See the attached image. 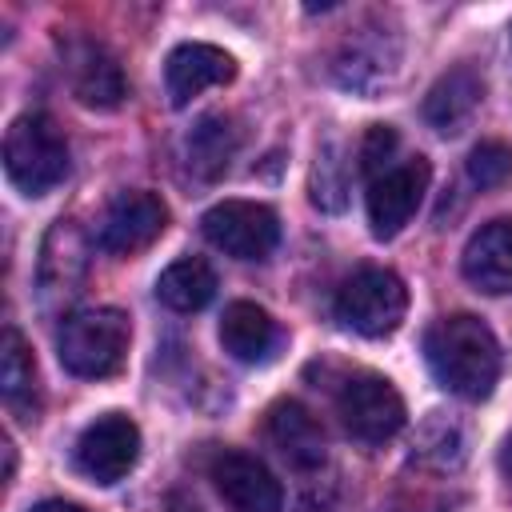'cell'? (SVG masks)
Returning a JSON list of instances; mask_svg holds the SVG:
<instances>
[{
	"label": "cell",
	"mask_w": 512,
	"mask_h": 512,
	"mask_svg": "<svg viewBox=\"0 0 512 512\" xmlns=\"http://www.w3.org/2000/svg\"><path fill=\"white\" fill-rule=\"evenodd\" d=\"M236 148H240V132H236L232 116H224V112H204V116L192 124L188 140H184L188 172H192L196 180L212 184V180H220V176L228 172Z\"/></svg>",
	"instance_id": "ac0fdd59"
},
{
	"label": "cell",
	"mask_w": 512,
	"mask_h": 512,
	"mask_svg": "<svg viewBox=\"0 0 512 512\" xmlns=\"http://www.w3.org/2000/svg\"><path fill=\"white\" fill-rule=\"evenodd\" d=\"M132 340V324L120 308H84L64 316L56 332V356L60 368L80 380H104L124 368Z\"/></svg>",
	"instance_id": "7a4b0ae2"
},
{
	"label": "cell",
	"mask_w": 512,
	"mask_h": 512,
	"mask_svg": "<svg viewBox=\"0 0 512 512\" xmlns=\"http://www.w3.org/2000/svg\"><path fill=\"white\" fill-rule=\"evenodd\" d=\"M200 232L224 256L260 264L280 244V216L260 200H220L200 216Z\"/></svg>",
	"instance_id": "8992f818"
},
{
	"label": "cell",
	"mask_w": 512,
	"mask_h": 512,
	"mask_svg": "<svg viewBox=\"0 0 512 512\" xmlns=\"http://www.w3.org/2000/svg\"><path fill=\"white\" fill-rule=\"evenodd\" d=\"M336 412H340V424L348 428V436H356L360 444H384L408 420L404 396L376 372L348 376L336 388Z\"/></svg>",
	"instance_id": "52a82bcc"
},
{
	"label": "cell",
	"mask_w": 512,
	"mask_h": 512,
	"mask_svg": "<svg viewBox=\"0 0 512 512\" xmlns=\"http://www.w3.org/2000/svg\"><path fill=\"white\" fill-rule=\"evenodd\" d=\"M332 312L348 332L380 340V336H392L404 324L408 288L392 268H356L336 288Z\"/></svg>",
	"instance_id": "277c9868"
},
{
	"label": "cell",
	"mask_w": 512,
	"mask_h": 512,
	"mask_svg": "<svg viewBox=\"0 0 512 512\" xmlns=\"http://www.w3.org/2000/svg\"><path fill=\"white\" fill-rule=\"evenodd\" d=\"M460 272L472 288L488 296L512 292V220H488L472 232L460 256Z\"/></svg>",
	"instance_id": "2e32d148"
},
{
	"label": "cell",
	"mask_w": 512,
	"mask_h": 512,
	"mask_svg": "<svg viewBox=\"0 0 512 512\" xmlns=\"http://www.w3.org/2000/svg\"><path fill=\"white\" fill-rule=\"evenodd\" d=\"M12 472H16V448H12V440L4 436V480H12Z\"/></svg>",
	"instance_id": "83f0119b"
},
{
	"label": "cell",
	"mask_w": 512,
	"mask_h": 512,
	"mask_svg": "<svg viewBox=\"0 0 512 512\" xmlns=\"http://www.w3.org/2000/svg\"><path fill=\"white\" fill-rule=\"evenodd\" d=\"M220 344L240 364H264L280 348V328L260 304L232 300L224 308V316H220Z\"/></svg>",
	"instance_id": "e0dca14e"
},
{
	"label": "cell",
	"mask_w": 512,
	"mask_h": 512,
	"mask_svg": "<svg viewBox=\"0 0 512 512\" xmlns=\"http://www.w3.org/2000/svg\"><path fill=\"white\" fill-rule=\"evenodd\" d=\"M416 460L428 464V468H456L464 460V428L444 416V412H432V420L420 424V436H416Z\"/></svg>",
	"instance_id": "603a6c76"
},
{
	"label": "cell",
	"mask_w": 512,
	"mask_h": 512,
	"mask_svg": "<svg viewBox=\"0 0 512 512\" xmlns=\"http://www.w3.org/2000/svg\"><path fill=\"white\" fill-rule=\"evenodd\" d=\"M88 256L92 240L76 220H56L44 240H40V260H36V304L40 312L56 316L64 312L88 280Z\"/></svg>",
	"instance_id": "5b68a950"
},
{
	"label": "cell",
	"mask_w": 512,
	"mask_h": 512,
	"mask_svg": "<svg viewBox=\"0 0 512 512\" xmlns=\"http://www.w3.org/2000/svg\"><path fill=\"white\" fill-rule=\"evenodd\" d=\"M264 436L276 448V456L296 472H316L328 456L320 420L300 400H276L264 420Z\"/></svg>",
	"instance_id": "5bb4252c"
},
{
	"label": "cell",
	"mask_w": 512,
	"mask_h": 512,
	"mask_svg": "<svg viewBox=\"0 0 512 512\" xmlns=\"http://www.w3.org/2000/svg\"><path fill=\"white\" fill-rule=\"evenodd\" d=\"M4 172L16 192L48 196L68 176V144L52 116L24 112L4 132Z\"/></svg>",
	"instance_id": "3957f363"
},
{
	"label": "cell",
	"mask_w": 512,
	"mask_h": 512,
	"mask_svg": "<svg viewBox=\"0 0 512 512\" xmlns=\"http://www.w3.org/2000/svg\"><path fill=\"white\" fill-rule=\"evenodd\" d=\"M464 168H468V180L476 188H484V192L488 188H500V184L512 180V144H504V140H480L468 152Z\"/></svg>",
	"instance_id": "cb8c5ba5"
},
{
	"label": "cell",
	"mask_w": 512,
	"mask_h": 512,
	"mask_svg": "<svg viewBox=\"0 0 512 512\" xmlns=\"http://www.w3.org/2000/svg\"><path fill=\"white\" fill-rule=\"evenodd\" d=\"M404 512H444V508H436V504H412V508H404Z\"/></svg>",
	"instance_id": "f546056e"
},
{
	"label": "cell",
	"mask_w": 512,
	"mask_h": 512,
	"mask_svg": "<svg viewBox=\"0 0 512 512\" xmlns=\"http://www.w3.org/2000/svg\"><path fill=\"white\" fill-rule=\"evenodd\" d=\"M232 76H236V60L224 48L204 44V40L176 44L168 52V60H164V92H168L172 108H188L200 92L220 88Z\"/></svg>",
	"instance_id": "4fadbf2b"
},
{
	"label": "cell",
	"mask_w": 512,
	"mask_h": 512,
	"mask_svg": "<svg viewBox=\"0 0 512 512\" xmlns=\"http://www.w3.org/2000/svg\"><path fill=\"white\" fill-rule=\"evenodd\" d=\"M168 512H200V508H196L192 500H184V496H172V500H168Z\"/></svg>",
	"instance_id": "f1b7e54d"
},
{
	"label": "cell",
	"mask_w": 512,
	"mask_h": 512,
	"mask_svg": "<svg viewBox=\"0 0 512 512\" xmlns=\"http://www.w3.org/2000/svg\"><path fill=\"white\" fill-rule=\"evenodd\" d=\"M484 100V80L476 68L468 64H456L448 68L424 96L420 112H424V124L436 132V136H460L468 128V120L476 116Z\"/></svg>",
	"instance_id": "9a60e30c"
},
{
	"label": "cell",
	"mask_w": 512,
	"mask_h": 512,
	"mask_svg": "<svg viewBox=\"0 0 512 512\" xmlns=\"http://www.w3.org/2000/svg\"><path fill=\"white\" fill-rule=\"evenodd\" d=\"M216 288H220L216 284V272L200 256H180V260H172L156 276V300L164 308H172V312H184V316L208 308L212 296H216Z\"/></svg>",
	"instance_id": "d6986e66"
},
{
	"label": "cell",
	"mask_w": 512,
	"mask_h": 512,
	"mask_svg": "<svg viewBox=\"0 0 512 512\" xmlns=\"http://www.w3.org/2000/svg\"><path fill=\"white\" fill-rule=\"evenodd\" d=\"M28 512H88V508H80V504H72V500H40V504H32Z\"/></svg>",
	"instance_id": "484cf974"
},
{
	"label": "cell",
	"mask_w": 512,
	"mask_h": 512,
	"mask_svg": "<svg viewBox=\"0 0 512 512\" xmlns=\"http://www.w3.org/2000/svg\"><path fill=\"white\" fill-rule=\"evenodd\" d=\"M72 460H76V472L88 476L92 484H104V488L120 484L140 460V428H136V420L124 416V412L96 416L76 436Z\"/></svg>",
	"instance_id": "ba28073f"
},
{
	"label": "cell",
	"mask_w": 512,
	"mask_h": 512,
	"mask_svg": "<svg viewBox=\"0 0 512 512\" xmlns=\"http://www.w3.org/2000/svg\"><path fill=\"white\" fill-rule=\"evenodd\" d=\"M428 180H432V164L424 156H408L400 160L396 168H388L384 176L368 180V228L376 240H392L420 208L424 192H428Z\"/></svg>",
	"instance_id": "9c48e42d"
},
{
	"label": "cell",
	"mask_w": 512,
	"mask_h": 512,
	"mask_svg": "<svg viewBox=\"0 0 512 512\" xmlns=\"http://www.w3.org/2000/svg\"><path fill=\"white\" fill-rule=\"evenodd\" d=\"M308 200L320 212H344L348 204V160L336 140H324L316 152V164L308 172Z\"/></svg>",
	"instance_id": "7402d4cb"
},
{
	"label": "cell",
	"mask_w": 512,
	"mask_h": 512,
	"mask_svg": "<svg viewBox=\"0 0 512 512\" xmlns=\"http://www.w3.org/2000/svg\"><path fill=\"white\" fill-rule=\"evenodd\" d=\"M396 148H400V136L392 124H372L360 140V172L368 180L384 176L388 168H396Z\"/></svg>",
	"instance_id": "d4e9b609"
},
{
	"label": "cell",
	"mask_w": 512,
	"mask_h": 512,
	"mask_svg": "<svg viewBox=\"0 0 512 512\" xmlns=\"http://www.w3.org/2000/svg\"><path fill=\"white\" fill-rule=\"evenodd\" d=\"M208 480L228 512H284L280 480L248 452H220L208 468Z\"/></svg>",
	"instance_id": "7c38bea8"
},
{
	"label": "cell",
	"mask_w": 512,
	"mask_h": 512,
	"mask_svg": "<svg viewBox=\"0 0 512 512\" xmlns=\"http://www.w3.org/2000/svg\"><path fill=\"white\" fill-rule=\"evenodd\" d=\"M164 228H168V204L156 192L144 188L120 192L96 224V248L108 256H136L152 240H160Z\"/></svg>",
	"instance_id": "30bf717a"
},
{
	"label": "cell",
	"mask_w": 512,
	"mask_h": 512,
	"mask_svg": "<svg viewBox=\"0 0 512 512\" xmlns=\"http://www.w3.org/2000/svg\"><path fill=\"white\" fill-rule=\"evenodd\" d=\"M424 360L440 388L460 400H484L500 380V344L472 312H452L428 324Z\"/></svg>",
	"instance_id": "6da1fadb"
},
{
	"label": "cell",
	"mask_w": 512,
	"mask_h": 512,
	"mask_svg": "<svg viewBox=\"0 0 512 512\" xmlns=\"http://www.w3.org/2000/svg\"><path fill=\"white\" fill-rule=\"evenodd\" d=\"M500 472H504V480L512 484V432L504 436V448H500Z\"/></svg>",
	"instance_id": "4316f807"
},
{
	"label": "cell",
	"mask_w": 512,
	"mask_h": 512,
	"mask_svg": "<svg viewBox=\"0 0 512 512\" xmlns=\"http://www.w3.org/2000/svg\"><path fill=\"white\" fill-rule=\"evenodd\" d=\"M392 72H396V48H388V36H372V44L364 36H352L336 60V80L356 92H376L380 84L392 80Z\"/></svg>",
	"instance_id": "44dd1931"
},
{
	"label": "cell",
	"mask_w": 512,
	"mask_h": 512,
	"mask_svg": "<svg viewBox=\"0 0 512 512\" xmlns=\"http://www.w3.org/2000/svg\"><path fill=\"white\" fill-rule=\"evenodd\" d=\"M64 72H68L72 96H76L84 108L112 112V108H120L124 96H128L124 68H120V60H116L100 40H88V36L68 40V44H64Z\"/></svg>",
	"instance_id": "8fae6325"
},
{
	"label": "cell",
	"mask_w": 512,
	"mask_h": 512,
	"mask_svg": "<svg viewBox=\"0 0 512 512\" xmlns=\"http://www.w3.org/2000/svg\"><path fill=\"white\" fill-rule=\"evenodd\" d=\"M0 392L20 420H36V360L16 328H4L0 340Z\"/></svg>",
	"instance_id": "ffe728a7"
}]
</instances>
